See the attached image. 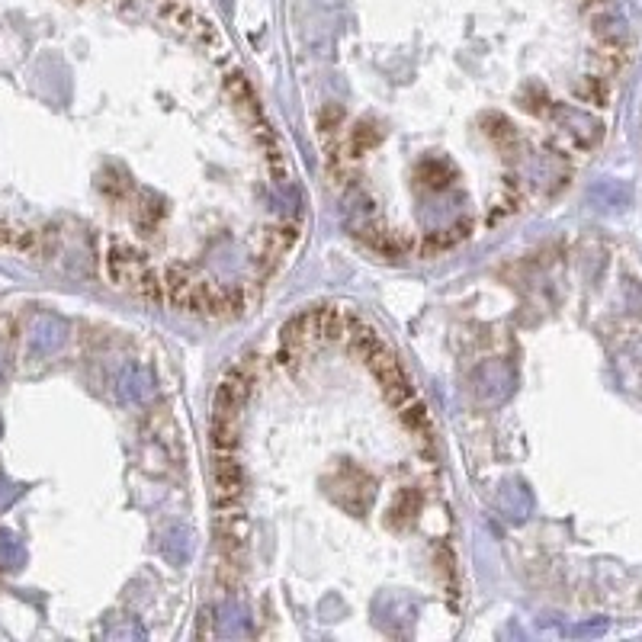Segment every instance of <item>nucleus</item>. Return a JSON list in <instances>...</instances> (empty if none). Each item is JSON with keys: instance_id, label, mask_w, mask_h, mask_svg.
<instances>
[]
</instances>
